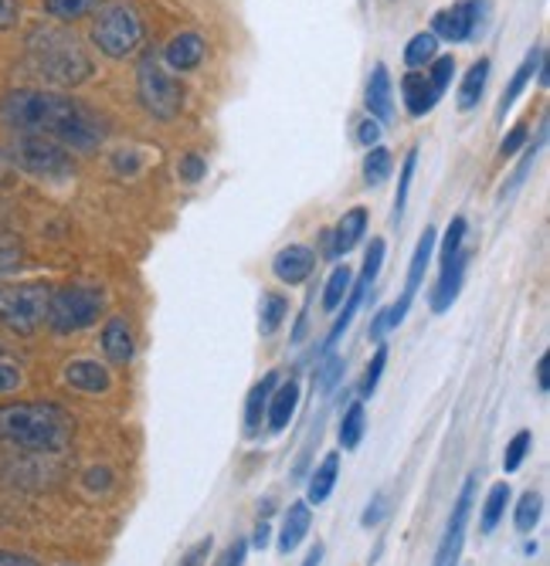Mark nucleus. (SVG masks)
I'll use <instances>...</instances> for the list:
<instances>
[{"label":"nucleus","instance_id":"24","mask_svg":"<svg viewBox=\"0 0 550 566\" xmlns=\"http://www.w3.org/2000/svg\"><path fill=\"white\" fill-rule=\"evenodd\" d=\"M336 472H340V454L333 451V454H326V458H323V465L313 472V479H310V492H307V502H313V505L326 502V499H330V492H333V485H336Z\"/></svg>","mask_w":550,"mask_h":566},{"label":"nucleus","instance_id":"37","mask_svg":"<svg viewBox=\"0 0 550 566\" xmlns=\"http://www.w3.org/2000/svg\"><path fill=\"white\" fill-rule=\"evenodd\" d=\"M463 241H466V218H453L445 231V241H442V265H448L463 251Z\"/></svg>","mask_w":550,"mask_h":566},{"label":"nucleus","instance_id":"33","mask_svg":"<svg viewBox=\"0 0 550 566\" xmlns=\"http://www.w3.org/2000/svg\"><path fill=\"white\" fill-rule=\"evenodd\" d=\"M286 313H289V302L282 298V295H266L262 298V316H259V329L266 333V336H272L279 326H282V319H286Z\"/></svg>","mask_w":550,"mask_h":566},{"label":"nucleus","instance_id":"25","mask_svg":"<svg viewBox=\"0 0 550 566\" xmlns=\"http://www.w3.org/2000/svg\"><path fill=\"white\" fill-rule=\"evenodd\" d=\"M507 502H510V485H507V482H496V485L489 489L486 502H482V520H479V530H482L486 536L499 526V520H504Z\"/></svg>","mask_w":550,"mask_h":566},{"label":"nucleus","instance_id":"9","mask_svg":"<svg viewBox=\"0 0 550 566\" xmlns=\"http://www.w3.org/2000/svg\"><path fill=\"white\" fill-rule=\"evenodd\" d=\"M432 251H435V228H425V234L418 238V248H415V254H412L405 292H402V298H397V302L387 308V329H397V326L405 323L408 308H412V302H415V295H418V289H422V282H425V272H428V265H432Z\"/></svg>","mask_w":550,"mask_h":566},{"label":"nucleus","instance_id":"8","mask_svg":"<svg viewBox=\"0 0 550 566\" xmlns=\"http://www.w3.org/2000/svg\"><path fill=\"white\" fill-rule=\"evenodd\" d=\"M11 160L18 170H28L34 177H52V180H65L72 177L75 164L69 157V149L48 136H28L21 133L14 149H11Z\"/></svg>","mask_w":550,"mask_h":566},{"label":"nucleus","instance_id":"20","mask_svg":"<svg viewBox=\"0 0 550 566\" xmlns=\"http://www.w3.org/2000/svg\"><path fill=\"white\" fill-rule=\"evenodd\" d=\"M310 502H292L286 520H282V530H279V553H292L299 543L307 539L310 533Z\"/></svg>","mask_w":550,"mask_h":566},{"label":"nucleus","instance_id":"6","mask_svg":"<svg viewBox=\"0 0 550 566\" xmlns=\"http://www.w3.org/2000/svg\"><path fill=\"white\" fill-rule=\"evenodd\" d=\"M92 38L98 44V51L110 59H129L133 51L143 44V24L136 18V11L123 0L116 4H103L98 8V18H95V28H92Z\"/></svg>","mask_w":550,"mask_h":566},{"label":"nucleus","instance_id":"21","mask_svg":"<svg viewBox=\"0 0 550 566\" xmlns=\"http://www.w3.org/2000/svg\"><path fill=\"white\" fill-rule=\"evenodd\" d=\"M103 353H106L110 364H116V367H123V364H129V359H133V333H129L126 319L113 316L103 326Z\"/></svg>","mask_w":550,"mask_h":566},{"label":"nucleus","instance_id":"54","mask_svg":"<svg viewBox=\"0 0 550 566\" xmlns=\"http://www.w3.org/2000/svg\"><path fill=\"white\" fill-rule=\"evenodd\" d=\"M245 553H248V543L245 539H235V546L228 549V566H241L245 563Z\"/></svg>","mask_w":550,"mask_h":566},{"label":"nucleus","instance_id":"10","mask_svg":"<svg viewBox=\"0 0 550 566\" xmlns=\"http://www.w3.org/2000/svg\"><path fill=\"white\" fill-rule=\"evenodd\" d=\"M476 502V475L466 479L459 499H456V509H453V520H448V530L438 543V553H435V566H456L459 553H463V539H466V523H469V509Z\"/></svg>","mask_w":550,"mask_h":566},{"label":"nucleus","instance_id":"14","mask_svg":"<svg viewBox=\"0 0 550 566\" xmlns=\"http://www.w3.org/2000/svg\"><path fill=\"white\" fill-rule=\"evenodd\" d=\"M367 231V211L364 208H354V211H346L336 228H333V244H330V254L333 259H343V254H350L357 248V241L364 238Z\"/></svg>","mask_w":550,"mask_h":566},{"label":"nucleus","instance_id":"52","mask_svg":"<svg viewBox=\"0 0 550 566\" xmlns=\"http://www.w3.org/2000/svg\"><path fill=\"white\" fill-rule=\"evenodd\" d=\"M384 512H387V502H384V499L377 495V499H374V505H371V509L364 512V516H361V523H364V526H377V523H381V516H384Z\"/></svg>","mask_w":550,"mask_h":566},{"label":"nucleus","instance_id":"1","mask_svg":"<svg viewBox=\"0 0 550 566\" xmlns=\"http://www.w3.org/2000/svg\"><path fill=\"white\" fill-rule=\"evenodd\" d=\"M0 119L18 133L55 139L65 149H92L103 139V129L95 126V119L79 102L55 92H38V88L11 92L0 102Z\"/></svg>","mask_w":550,"mask_h":566},{"label":"nucleus","instance_id":"44","mask_svg":"<svg viewBox=\"0 0 550 566\" xmlns=\"http://www.w3.org/2000/svg\"><path fill=\"white\" fill-rule=\"evenodd\" d=\"M211 536L208 539H201V543H194L184 556H180V566H205L208 563V556H211Z\"/></svg>","mask_w":550,"mask_h":566},{"label":"nucleus","instance_id":"2","mask_svg":"<svg viewBox=\"0 0 550 566\" xmlns=\"http://www.w3.org/2000/svg\"><path fill=\"white\" fill-rule=\"evenodd\" d=\"M0 438L24 448L55 454L72 441V418L59 403H41V400H18L0 407Z\"/></svg>","mask_w":550,"mask_h":566},{"label":"nucleus","instance_id":"41","mask_svg":"<svg viewBox=\"0 0 550 566\" xmlns=\"http://www.w3.org/2000/svg\"><path fill=\"white\" fill-rule=\"evenodd\" d=\"M381 265H384V241H381V238H374V241H371V248H367V259H364V272H361V282L374 285V279H377Z\"/></svg>","mask_w":550,"mask_h":566},{"label":"nucleus","instance_id":"3","mask_svg":"<svg viewBox=\"0 0 550 566\" xmlns=\"http://www.w3.org/2000/svg\"><path fill=\"white\" fill-rule=\"evenodd\" d=\"M28 59L41 78L55 85H82L92 78V59L75 41V34L62 28H34L28 38Z\"/></svg>","mask_w":550,"mask_h":566},{"label":"nucleus","instance_id":"31","mask_svg":"<svg viewBox=\"0 0 550 566\" xmlns=\"http://www.w3.org/2000/svg\"><path fill=\"white\" fill-rule=\"evenodd\" d=\"M543 139H547V123H540V136H537V143L530 146V153L527 157L517 164V170L510 174V184H504V190H499V200H507V197H513L520 187H523V180H527V174L533 170V160H537V153H540V146H543Z\"/></svg>","mask_w":550,"mask_h":566},{"label":"nucleus","instance_id":"46","mask_svg":"<svg viewBox=\"0 0 550 566\" xmlns=\"http://www.w3.org/2000/svg\"><path fill=\"white\" fill-rule=\"evenodd\" d=\"M21 21V4L18 0H0V31H11Z\"/></svg>","mask_w":550,"mask_h":566},{"label":"nucleus","instance_id":"17","mask_svg":"<svg viewBox=\"0 0 550 566\" xmlns=\"http://www.w3.org/2000/svg\"><path fill=\"white\" fill-rule=\"evenodd\" d=\"M402 95H405V106H408L412 116L432 113V109H435V102L442 98V95L435 92V85L428 82L425 72H408V75L402 78Z\"/></svg>","mask_w":550,"mask_h":566},{"label":"nucleus","instance_id":"57","mask_svg":"<svg viewBox=\"0 0 550 566\" xmlns=\"http://www.w3.org/2000/svg\"><path fill=\"white\" fill-rule=\"evenodd\" d=\"M323 563V543H316L310 553H307V559H303V566H320Z\"/></svg>","mask_w":550,"mask_h":566},{"label":"nucleus","instance_id":"47","mask_svg":"<svg viewBox=\"0 0 550 566\" xmlns=\"http://www.w3.org/2000/svg\"><path fill=\"white\" fill-rule=\"evenodd\" d=\"M523 143H527V126L520 123V126H513V129L507 133L504 143H499V153H504V157H513V153H517Z\"/></svg>","mask_w":550,"mask_h":566},{"label":"nucleus","instance_id":"29","mask_svg":"<svg viewBox=\"0 0 550 566\" xmlns=\"http://www.w3.org/2000/svg\"><path fill=\"white\" fill-rule=\"evenodd\" d=\"M106 0H44V11L59 18V21H79L92 11L103 8Z\"/></svg>","mask_w":550,"mask_h":566},{"label":"nucleus","instance_id":"51","mask_svg":"<svg viewBox=\"0 0 550 566\" xmlns=\"http://www.w3.org/2000/svg\"><path fill=\"white\" fill-rule=\"evenodd\" d=\"M537 390H540V394L550 390V356H547V353L537 359Z\"/></svg>","mask_w":550,"mask_h":566},{"label":"nucleus","instance_id":"22","mask_svg":"<svg viewBox=\"0 0 550 566\" xmlns=\"http://www.w3.org/2000/svg\"><path fill=\"white\" fill-rule=\"evenodd\" d=\"M367 109H371V119L377 123H387L391 113H394V95H391V75L384 65L374 69L371 82H367Z\"/></svg>","mask_w":550,"mask_h":566},{"label":"nucleus","instance_id":"27","mask_svg":"<svg viewBox=\"0 0 550 566\" xmlns=\"http://www.w3.org/2000/svg\"><path fill=\"white\" fill-rule=\"evenodd\" d=\"M364 428H367V410H364V403L357 400V403H350V407H346V415H343V421H340V444H343L346 451H354V448L361 444V438H364Z\"/></svg>","mask_w":550,"mask_h":566},{"label":"nucleus","instance_id":"26","mask_svg":"<svg viewBox=\"0 0 550 566\" xmlns=\"http://www.w3.org/2000/svg\"><path fill=\"white\" fill-rule=\"evenodd\" d=\"M540 59H543V48H533L530 55L523 59V65L517 69V75H513V82L507 85V92H504V98H499V116H507V109L517 102V95L527 88V82L533 78V69L540 65Z\"/></svg>","mask_w":550,"mask_h":566},{"label":"nucleus","instance_id":"12","mask_svg":"<svg viewBox=\"0 0 550 566\" xmlns=\"http://www.w3.org/2000/svg\"><path fill=\"white\" fill-rule=\"evenodd\" d=\"M313 269H316V254H313V248H307V244H289V248H282V251L276 254V259H272V272H276V279L286 282V285L307 282V279L313 275Z\"/></svg>","mask_w":550,"mask_h":566},{"label":"nucleus","instance_id":"42","mask_svg":"<svg viewBox=\"0 0 550 566\" xmlns=\"http://www.w3.org/2000/svg\"><path fill=\"white\" fill-rule=\"evenodd\" d=\"M177 174L184 177V184H197L208 174V164L197 157V153H187V157L180 160V167H177Z\"/></svg>","mask_w":550,"mask_h":566},{"label":"nucleus","instance_id":"11","mask_svg":"<svg viewBox=\"0 0 550 566\" xmlns=\"http://www.w3.org/2000/svg\"><path fill=\"white\" fill-rule=\"evenodd\" d=\"M482 11H486V0H459V4L435 14L432 34L442 41H469L482 21Z\"/></svg>","mask_w":550,"mask_h":566},{"label":"nucleus","instance_id":"13","mask_svg":"<svg viewBox=\"0 0 550 566\" xmlns=\"http://www.w3.org/2000/svg\"><path fill=\"white\" fill-rule=\"evenodd\" d=\"M466 251H459L453 262L442 265V275H438V285L432 292V313H445V308H453V302L459 298L463 292V279H466Z\"/></svg>","mask_w":550,"mask_h":566},{"label":"nucleus","instance_id":"39","mask_svg":"<svg viewBox=\"0 0 550 566\" xmlns=\"http://www.w3.org/2000/svg\"><path fill=\"white\" fill-rule=\"evenodd\" d=\"M384 364H387V346H377L374 359L367 364V374H364V380H361V397H371V394L377 390V380H381V374H384Z\"/></svg>","mask_w":550,"mask_h":566},{"label":"nucleus","instance_id":"45","mask_svg":"<svg viewBox=\"0 0 550 566\" xmlns=\"http://www.w3.org/2000/svg\"><path fill=\"white\" fill-rule=\"evenodd\" d=\"M340 374H343V359H340V356H330L326 364L320 367V374H316V384H320L323 390H330V387L340 380Z\"/></svg>","mask_w":550,"mask_h":566},{"label":"nucleus","instance_id":"50","mask_svg":"<svg viewBox=\"0 0 550 566\" xmlns=\"http://www.w3.org/2000/svg\"><path fill=\"white\" fill-rule=\"evenodd\" d=\"M18 180V167H14V160H11V153L8 149H0V187H8V184H14Z\"/></svg>","mask_w":550,"mask_h":566},{"label":"nucleus","instance_id":"49","mask_svg":"<svg viewBox=\"0 0 550 566\" xmlns=\"http://www.w3.org/2000/svg\"><path fill=\"white\" fill-rule=\"evenodd\" d=\"M357 139H361V146H381V123L377 119H364L361 123V129H357Z\"/></svg>","mask_w":550,"mask_h":566},{"label":"nucleus","instance_id":"15","mask_svg":"<svg viewBox=\"0 0 550 566\" xmlns=\"http://www.w3.org/2000/svg\"><path fill=\"white\" fill-rule=\"evenodd\" d=\"M65 380L82 394H106L113 387L110 370L103 364H95V359H75V364H69Z\"/></svg>","mask_w":550,"mask_h":566},{"label":"nucleus","instance_id":"32","mask_svg":"<svg viewBox=\"0 0 550 566\" xmlns=\"http://www.w3.org/2000/svg\"><path fill=\"white\" fill-rule=\"evenodd\" d=\"M350 282H354V275H350L346 265H336L326 279V292H323V308L326 313H333V308L343 305V295L350 292Z\"/></svg>","mask_w":550,"mask_h":566},{"label":"nucleus","instance_id":"38","mask_svg":"<svg viewBox=\"0 0 550 566\" xmlns=\"http://www.w3.org/2000/svg\"><path fill=\"white\" fill-rule=\"evenodd\" d=\"M530 444H533V434H530V431H517V434H513V441L507 444V454H504V469H507V472H517V469L523 465V458H527Z\"/></svg>","mask_w":550,"mask_h":566},{"label":"nucleus","instance_id":"48","mask_svg":"<svg viewBox=\"0 0 550 566\" xmlns=\"http://www.w3.org/2000/svg\"><path fill=\"white\" fill-rule=\"evenodd\" d=\"M18 387H21V370L14 364H4V359H0V394H11Z\"/></svg>","mask_w":550,"mask_h":566},{"label":"nucleus","instance_id":"34","mask_svg":"<svg viewBox=\"0 0 550 566\" xmlns=\"http://www.w3.org/2000/svg\"><path fill=\"white\" fill-rule=\"evenodd\" d=\"M391 153L384 149V146H371V153H367V160H364V177H367V184L371 187H377V184H384L387 177H391Z\"/></svg>","mask_w":550,"mask_h":566},{"label":"nucleus","instance_id":"7","mask_svg":"<svg viewBox=\"0 0 550 566\" xmlns=\"http://www.w3.org/2000/svg\"><path fill=\"white\" fill-rule=\"evenodd\" d=\"M136 92L143 109L160 119V123H174L184 109V88L180 82L157 62V59H143L139 72H136Z\"/></svg>","mask_w":550,"mask_h":566},{"label":"nucleus","instance_id":"4","mask_svg":"<svg viewBox=\"0 0 550 566\" xmlns=\"http://www.w3.org/2000/svg\"><path fill=\"white\" fill-rule=\"evenodd\" d=\"M106 305V292L95 285H65V289H52V298H48V326L55 333H79L85 326H92L98 319Z\"/></svg>","mask_w":550,"mask_h":566},{"label":"nucleus","instance_id":"53","mask_svg":"<svg viewBox=\"0 0 550 566\" xmlns=\"http://www.w3.org/2000/svg\"><path fill=\"white\" fill-rule=\"evenodd\" d=\"M0 566H41L38 559L24 556V553H8V549H0Z\"/></svg>","mask_w":550,"mask_h":566},{"label":"nucleus","instance_id":"23","mask_svg":"<svg viewBox=\"0 0 550 566\" xmlns=\"http://www.w3.org/2000/svg\"><path fill=\"white\" fill-rule=\"evenodd\" d=\"M367 289H371V285H367V282H361V279H357V282H350V292H346L350 298H346L343 313L336 316V323H333V329L326 333V343H323V349H326V353H330V349H333V346L340 343V336L346 333V326L354 323V313H357V308H361V302H364Z\"/></svg>","mask_w":550,"mask_h":566},{"label":"nucleus","instance_id":"55","mask_svg":"<svg viewBox=\"0 0 550 566\" xmlns=\"http://www.w3.org/2000/svg\"><path fill=\"white\" fill-rule=\"evenodd\" d=\"M387 333V308H381V313L374 316V323H371V339H377L381 343V336Z\"/></svg>","mask_w":550,"mask_h":566},{"label":"nucleus","instance_id":"30","mask_svg":"<svg viewBox=\"0 0 550 566\" xmlns=\"http://www.w3.org/2000/svg\"><path fill=\"white\" fill-rule=\"evenodd\" d=\"M435 55H438V38H435V34H415V38L408 41V48H405V62H408L412 72L432 65Z\"/></svg>","mask_w":550,"mask_h":566},{"label":"nucleus","instance_id":"19","mask_svg":"<svg viewBox=\"0 0 550 566\" xmlns=\"http://www.w3.org/2000/svg\"><path fill=\"white\" fill-rule=\"evenodd\" d=\"M276 384H279V377H276V374H266V377L252 387V394H248V403H245V434H248V438H256V434L262 431L266 410H269V397H272Z\"/></svg>","mask_w":550,"mask_h":566},{"label":"nucleus","instance_id":"56","mask_svg":"<svg viewBox=\"0 0 550 566\" xmlns=\"http://www.w3.org/2000/svg\"><path fill=\"white\" fill-rule=\"evenodd\" d=\"M269 533H272L269 523H259L256 533H252V546H256V549H266V546H269Z\"/></svg>","mask_w":550,"mask_h":566},{"label":"nucleus","instance_id":"43","mask_svg":"<svg viewBox=\"0 0 550 566\" xmlns=\"http://www.w3.org/2000/svg\"><path fill=\"white\" fill-rule=\"evenodd\" d=\"M21 265V244L0 238V275H8Z\"/></svg>","mask_w":550,"mask_h":566},{"label":"nucleus","instance_id":"16","mask_svg":"<svg viewBox=\"0 0 550 566\" xmlns=\"http://www.w3.org/2000/svg\"><path fill=\"white\" fill-rule=\"evenodd\" d=\"M164 59H167V65L177 69V72L197 69V65H201V59H205V41H201V34H194V31L177 34V38L167 44Z\"/></svg>","mask_w":550,"mask_h":566},{"label":"nucleus","instance_id":"40","mask_svg":"<svg viewBox=\"0 0 550 566\" xmlns=\"http://www.w3.org/2000/svg\"><path fill=\"white\" fill-rule=\"evenodd\" d=\"M453 75H456V59H453V55H445V59H435L428 82L435 85V92H438V95H445V88L453 85Z\"/></svg>","mask_w":550,"mask_h":566},{"label":"nucleus","instance_id":"36","mask_svg":"<svg viewBox=\"0 0 550 566\" xmlns=\"http://www.w3.org/2000/svg\"><path fill=\"white\" fill-rule=\"evenodd\" d=\"M415 167H418V149H408L405 167H402V180H397V197H394V218H397V221H402V214H405V203H408V190H412Z\"/></svg>","mask_w":550,"mask_h":566},{"label":"nucleus","instance_id":"28","mask_svg":"<svg viewBox=\"0 0 550 566\" xmlns=\"http://www.w3.org/2000/svg\"><path fill=\"white\" fill-rule=\"evenodd\" d=\"M486 78H489V59H479V62L469 69V75H466V82H463V88H459V109H476V106H479L482 88H486Z\"/></svg>","mask_w":550,"mask_h":566},{"label":"nucleus","instance_id":"5","mask_svg":"<svg viewBox=\"0 0 550 566\" xmlns=\"http://www.w3.org/2000/svg\"><path fill=\"white\" fill-rule=\"evenodd\" d=\"M48 298H52V285L44 282L0 285V326L21 336L34 333L48 319Z\"/></svg>","mask_w":550,"mask_h":566},{"label":"nucleus","instance_id":"35","mask_svg":"<svg viewBox=\"0 0 550 566\" xmlns=\"http://www.w3.org/2000/svg\"><path fill=\"white\" fill-rule=\"evenodd\" d=\"M540 509H543V502H540L537 492H523V495H520V502H517V516H513L520 533H533V526L540 523Z\"/></svg>","mask_w":550,"mask_h":566},{"label":"nucleus","instance_id":"18","mask_svg":"<svg viewBox=\"0 0 550 566\" xmlns=\"http://www.w3.org/2000/svg\"><path fill=\"white\" fill-rule=\"evenodd\" d=\"M295 407H299V384L295 380H286V384H276L272 397H269V410H266V418H269V428L279 434L289 428L292 415H295Z\"/></svg>","mask_w":550,"mask_h":566}]
</instances>
